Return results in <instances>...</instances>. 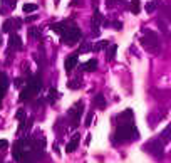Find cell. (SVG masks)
Masks as SVG:
<instances>
[{"instance_id": "1", "label": "cell", "mask_w": 171, "mask_h": 163, "mask_svg": "<svg viewBox=\"0 0 171 163\" xmlns=\"http://www.w3.org/2000/svg\"><path fill=\"white\" fill-rule=\"evenodd\" d=\"M138 138H139L138 128H136L133 123H129V124H121V126H117L116 134H114V141H117V143L121 141L123 143V141L138 140Z\"/></svg>"}, {"instance_id": "2", "label": "cell", "mask_w": 171, "mask_h": 163, "mask_svg": "<svg viewBox=\"0 0 171 163\" xmlns=\"http://www.w3.org/2000/svg\"><path fill=\"white\" fill-rule=\"evenodd\" d=\"M40 87H42V81H40V76L34 77V79H29L27 81V86L22 89V93H20V101H29V99H32L34 96L37 94L40 91Z\"/></svg>"}, {"instance_id": "3", "label": "cell", "mask_w": 171, "mask_h": 163, "mask_svg": "<svg viewBox=\"0 0 171 163\" xmlns=\"http://www.w3.org/2000/svg\"><path fill=\"white\" fill-rule=\"evenodd\" d=\"M81 36H82V32H81V29L74 24L72 27H69V29L66 30V32L61 36V42L64 44V46H74V44L79 42Z\"/></svg>"}, {"instance_id": "4", "label": "cell", "mask_w": 171, "mask_h": 163, "mask_svg": "<svg viewBox=\"0 0 171 163\" xmlns=\"http://www.w3.org/2000/svg\"><path fill=\"white\" fill-rule=\"evenodd\" d=\"M141 44L146 49L156 52L159 49V37L153 32V30H144V37L141 39Z\"/></svg>"}, {"instance_id": "5", "label": "cell", "mask_w": 171, "mask_h": 163, "mask_svg": "<svg viewBox=\"0 0 171 163\" xmlns=\"http://www.w3.org/2000/svg\"><path fill=\"white\" fill-rule=\"evenodd\" d=\"M82 113H84V104L82 103H76V104L67 111V116H69V120H71L69 124L72 128H76L77 124H79L81 118H82Z\"/></svg>"}, {"instance_id": "6", "label": "cell", "mask_w": 171, "mask_h": 163, "mask_svg": "<svg viewBox=\"0 0 171 163\" xmlns=\"http://www.w3.org/2000/svg\"><path fill=\"white\" fill-rule=\"evenodd\" d=\"M164 143L161 141L159 138H154V140H149L148 143L144 145V150L148 153H151V155H154L156 158H159V156H163L164 153Z\"/></svg>"}, {"instance_id": "7", "label": "cell", "mask_w": 171, "mask_h": 163, "mask_svg": "<svg viewBox=\"0 0 171 163\" xmlns=\"http://www.w3.org/2000/svg\"><path fill=\"white\" fill-rule=\"evenodd\" d=\"M12 49L14 51H20L22 49V39L14 32H10V37H8V52H12Z\"/></svg>"}, {"instance_id": "8", "label": "cell", "mask_w": 171, "mask_h": 163, "mask_svg": "<svg viewBox=\"0 0 171 163\" xmlns=\"http://www.w3.org/2000/svg\"><path fill=\"white\" fill-rule=\"evenodd\" d=\"M72 25H74V24L71 20H62V22H59V24H52L51 29L54 30V32H57V34H61V36H62V34L66 32L69 27H72Z\"/></svg>"}, {"instance_id": "9", "label": "cell", "mask_w": 171, "mask_h": 163, "mask_svg": "<svg viewBox=\"0 0 171 163\" xmlns=\"http://www.w3.org/2000/svg\"><path fill=\"white\" fill-rule=\"evenodd\" d=\"M18 24H20V20H18V19H7V20L4 22V27H2V30H4V32H14V29H18Z\"/></svg>"}, {"instance_id": "10", "label": "cell", "mask_w": 171, "mask_h": 163, "mask_svg": "<svg viewBox=\"0 0 171 163\" xmlns=\"http://www.w3.org/2000/svg\"><path fill=\"white\" fill-rule=\"evenodd\" d=\"M102 22H104V19L99 14V10H94V15H92V19H91V25H92V32L94 34L99 32V27H101Z\"/></svg>"}, {"instance_id": "11", "label": "cell", "mask_w": 171, "mask_h": 163, "mask_svg": "<svg viewBox=\"0 0 171 163\" xmlns=\"http://www.w3.org/2000/svg\"><path fill=\"white\" fill-rule=\"evenodd\" d=\"M24 153H25V150H24L22 143H20V140H18V141L14 145V151H12V156H14L15 161H20V160H22V156H24Z\"/></svg>"}, {"instance_id": "12", "label": "cell", "mask_w": 171, "mask_h": 163, "mask_svg": "<svg viewBox=\"0 0 171 163\" xmlns=\"http://www.w3.org/2000/svg\"><path fill=\"white\" fill-rule=\"evenodd\" d=\"M79 140H81V133H76L72 138H71V141L67 143V146H66V151H67V153H72V151H76V150H77V146H79Z\"/></svg>"}, {"instance_id": "13", "label": "cell", "mask_w": 171, "mask_h": 163, "mask_svg": "<svg viewBox=\"0 0 171 163\" xmlns=\"http://www.w3.org/2000/svg\"><path fill=\"white\" fill-rule=\"evenodd\" d=\"M77 56H79V54H74V56L66 57V61H64V67H66L67 73H71V71L77 66Z\"/></svg>"}, {"instance_id": "14", "label": "cell", "mask_w": 171, "mask_h": 163, "mask_svg": "<svg viewBox=\"0 0 171 163\" xmlns=\"http://www.w3.org/2000/svg\"><path fill=\"white\" fill-rule=\"evenodd\" d=\"M7 86H8L7 76L4 73H0V108H2V98H4L5 91H7Z\"/></svg>"}, {"instance_id": "15", "label": "cell", "mask_w": 171, "mask_h": 163, "mask_svg": "<svg viewBox=\"0 0 171 163\" xmlns=\"http://www.w3.org/2000/svg\"><path fill=\"white\" fill-rule=\"evenodd\" d=\"M133 120H134V118H133V111L131 109H126V111L123 113V114H119V123L121 124H129V123H133Z\"/></svg>"}, {"instance_id": "16", "label": "cell", "mask_w": 171, "mask_h": 163, "mask_svg": "<svg viewBox=\"0 0 171 163\" xmlns=\"http://www.w3.org/2000/svg\"><path fill=\"white\" fill-rule=\"evenodd\" d=\"M32 123H34V120H32V118H24V120H20V126H18V133H22V131L29 133V131H30V128H32Z\"/></svg>"}, {"instance_id": "17", "label": "cell", "mask_w": 171, "mask_h": 163, "mask_svg": "<svg viewBox=\"0 0 171 163\" xmlns=\"http://www.w3.org/2000/svg\"><path fill=\"white\" fill-rule=\"evenodd\" d=\"M81 69H82V71H86V73H92V71H96V69H97V61H96V59H89L87 62L81 64Z\"/></svg>"}, {"instance_id": "18", "label": "cell", "mask_w": 171, "mask_h": 163, "mask_svg": "<svg viewBox=\"0 0 171 163\" xmlns=\"http://www.w3.org/2000/svg\"><path fill=\"white\" fill-rule=\"evenodd\" d=\"M94 106L99 109H104L106 108V99H104V94H101V93H97V94L94 96Z\"/></svg>"}, {"instance_id": "19", "label": "cell", "mask_w": 171, "mask_h": 163, "mask_svg": "<svg viewBox=\"0 0 171 163\" xmlns=\"http://www.w3.org/2000/svg\"><path fill=\"white\" fill-rule=\"evenodd\" d=\"M159 140H161V141L164 143V145H166V143H168V141H169V140H171V123H169V124H168V126H166V128H164V130H163V133H161Z\"/></svg>"}, {"instance_id": "20", "label": "cell", "mask_w": 171, "mask_h": 163, "mask_svg": "<svg viewBox=\"0 0 171 163\" xmlns=\"http://www.w3.org/2000/svg\"><path fill=\"white\" fill-rule=\"evenodd\" d=\"M116 52H117V46L116 44H111L107 52H106V59H107V61H113V59L116 57Z\"/></svg>"}, {"instance_id": "21", "label": "cell", "mask_w": 171, "mask_h": 163, "mask_svg": "<svg viewBox=\"0 0 171 163\" xmlns=\"http://www.w3.org/2000/svg\"><path fill=\"white\" fill-rule=\"evenodd\" d=\"M129 7H131V12H133V14L138 15L139 12H141V0H133Z\"/></svg>"}, {"instance_id": "22", "label": "cell", "mask_w": 171, "mask_h": 163, "mask_svg": "<svg viewBox=\"0 0 171 163\" xmlns=\"http://www.w3.org/2000/svg\"><path fill=\"white\" fill-rule=\"evenodd\" d=\"M104 49H107V40H99V42H96L92 46V51H96V52L104 51Z\"/></svg>"}, {"instance_id": "23", "label": "cell", "mask_w": 171, "mask_h": 163, "mask_svg": "<svg viewBox=\"0 0 171 163\" xmlns=\"http://www.w3.org/2000/svg\"><path fill=\"white\" fill-rule=\"evenodd\" d=\"M92 51V46L89 42H82V46H81V49H79V52L77 54H87V52H91Z\"/></svg>"}, {"instance_id": "24", "label": "cell", "mask_w": 171, "mask_h": 163, "mask_svg": "<svg viewBox=\"0 0 171 163\" xmlns=\"http://www.w3.org/2000/svg\"><path fill=\"white\" fill-rule=\"evenodd\" d=\"M57 98H59V93H57V89L51 87V89H49V103H54Z\"/></svg>"}, {"instance_id": "25", "label": "cell", "mask_w": 171, "mask_h": 163, "mask_svg": "<svg viewBox=\"0 0 171 163\" xmlns=\"http://www.w3.org/2000/svg\"><path fill=\"white\" fill-rule=\"evenodd\" d=\"M35 10H37L35 4H25L24 5V12H25V14H30V12H35Z\"/></svg>"}, {"instance_id": "26", "label": "cell", "mask_w": 171, "mask_h": 163, "mask_svg": "<svg viewBox=\"0 0 171 163\" xmlns=\"http://www.w3.org/2000/svg\"><path fill=\"white\" fill-rule=\"evenodd\" d=\"M67 87H71V89H77V87H81V79L69 81V83H67Z\"/></svg>"}, {"instance_id": "27", "label": "cell", "mask_w": 171, "mask_h": 163, "mask_svg": "<svg viewBox=\"0 0 171 163\" xmlns=\"http://www.w3.org/2000/svg\"><path fill=\"white\" fill-rule=\"evenodd\" d=\"M154 10H156V2H148L146 4V12L148 14H153Z\"/></svg>"}, {"instance_id": "28", "label": "cell", "mask_w": 171, "mask_h": 163, "mask_svg": "<svg viewBox=\"0 0 171 163\" xmlns=\"http://www.w3.org/2000/svg\"><path fill=\"white\" fill-rule=\"evenodd\" d=\"M92 116H94V111H89V113H87V118H86V121H84V126H86V128L91 126V123H92Z\"/></svg>"}, {"instance_id": "29", "label": "cell", "mask_w": 171, "mask_h": 163, "mask_svg": "<svg viewBox=\"0 0 171 163\" xmlns=\"http://www.w3.org/2000/svg\"><path fill=\"white\" fill-rule=\"evenodd\" d=\"M29 36L35 37V39H40V30L35 29V27H32V29H29Z\"/></svg>"}, {"instance_id": "30", "label": "cell", "mask_w": 171, "mask_h": 163, "mask_svg": "<svg viewBox=\"0 0 171 163\" xmlns=\"http://www.w3.org/2000/svg\"><path fill=\"white\" fill-rule=\"evenodd\" d=\"M7 146H8V141H7V140H0V151L7 150Z\"/></svg>"}, {"instance_id": "31", "label": "cell", "mask_w": 171, "mask_h": 163, "mask_svg": "<svg viewBox=\"0 0 171 163\" xmlns=\"http://www.w3.org/2000/svg\"><path fill=\"white\" fill-rule=\"evenodd\" d=\"M24 116H25V111H24V109H18L17 114H15V118H17V120L20 121V120H24Z\"/></svg>"}, {"instance_id": "32", "label": "cell", "mask_w": 171, "mask_h": 163, "mask_svg": "<svg viewBox=\"0 0 171 163\" xmlns=\"http://www.w3.org/2000/svg\"><path fill=\"white\" fill-rule=\"evenodd\" d=\"M164 15H166L168 19H169V22H171V5H166V7H164Z\"/></svg>"}, {"instance_id": "33", "label": "cell", "mask_w": 171, "mask_h": 163, "mask_svg": "<svg viewBox=\"0 0 171 163\" xmlns=\"http://www.w3.org/2000/svg\"><path fill=\"white\" fill-rule=\"evenodd\" d=\"M113 29L114 30H121V29H123V24H121V22H113Z\"/></svg>"}, {"instance_id": "34", "label": "cell", "mask_w": 171, "mask_h": 163, "mask_svg": "<svg viewBox=\"0 0 171 163\" xmlns=\"http://www.w3.org/2000/svg\"><path fill=\"white\" fill-rule=\"evenodd\" d=\"M15 84H17V86H22V84H24V79H22V77H18V79L15 81Z\"/></svg>"}, {"instance_id": "35", "label": "cell", "mask_w": 171, "mask_h": 163, "mask_svg": "<svg viewBox=\"0 0 171 163\" xmlns=\"http://www.w3.org/2000/svg\"><path fill=\"white\" fill-rule=\"evenodd\" d=\"M37 19V15H30V17H27V22H34Z\"/></svg>"}, {"instance_id": "36", "label": "cell", "mask_w": 171, "mask_h": 163, "mask_svg": "<svg viewBox=\"0 0 171 163\" xmlns=\"http://www.w3.org/2000/svg\"><path fill=\"white\" fill-rule=\"evenodd\" d=\"M91 143V134H87V138H86V145H89Z\"/></svg>"}, {"instance_id": "37", "label": "cell", "mask_w": 171, "mask_h": 163, "mask_svg": "<svg viewBox=\"0 0 171 163\" xmlns=\"http://www.w3.org/2000/svg\"><path fill=\"white\" fill-rule=\"evenodd\" d=\"M0 44H2V34H0Z\"/></svg>"}, {"instance_id": "38", "label": "cell", "mask_w": 171, "mask_h": 163, "mask_svg": "<svg viewBox=\"0 0 171 163\" xmlns=\"http://www.w3.org/2000/svg\"><path fill=\"white\" fill-rule=\"evenodd\" d=\"M2 2H8V0H2Z\"/></svg>"}, {"instance_id": "39", "label": "cell", "mask_w": 171, "mask_h": 163, "mask_svg": "<svg viewBox=\"0 0 171 163\" xmlns=\"http://www.w3.org/2000/svg\"><path fill=\"white\" fill-rule=\"evenodd\" d=\"M57 2H59V0H57Z\"/></svg>"}]
</instances>
